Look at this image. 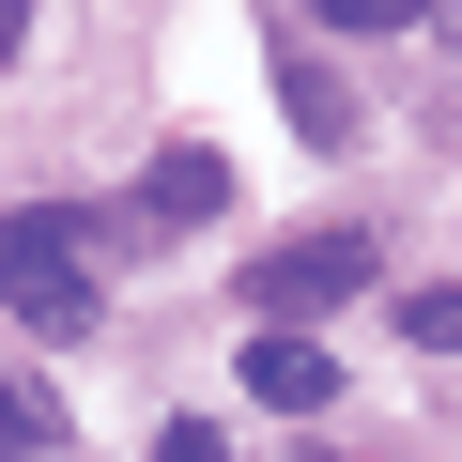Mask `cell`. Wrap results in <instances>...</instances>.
<instances>
[{
	"label": "cell",
	"mask_w": 462,
	"mask_h": 462,
	"mask_svg": "<svg viewBox=\"0 0 462 462\" xmlns=\"http://www.w3.org/2000/svg\"><path fill=\"white\" fill-rule=\"evenodd\" d=\"M154 462H231V431H154Z\"/></svg>",
	"instance_id": "obj_9"
},
{
	"label": "cell",
	"mask_w": 462,
	"mask_h": 462,
	"mask_svg": "<svg viewBox=\"0 0 462 462\" xmlns=\"http://www.w3.org/2000/svg\"><path fill=\"white\" fill-rule=\"evenodd\" d=\"M278 93H293V124H309V139H339V78H324V62H278Z\"/></svg>",
	"instance_id": "obj_7"
},
{
	"label": "cell",
	"mask_w": 462,
	"mask_h": 462,
	"mask_svg": "<svg viewBox=\"0 0 462 462\" xmlns=\"http://www.w3.org/2000/svg\"><path fill=\"white\" fill-rule=\"evenodd\" d=\"M401 339H416V355H462V278H431V293H401Z\"/></svg>",
	"instance_id": "obj_6"
},
{
	"label": "cell",
	"mask_w": 462,
	"mask_h": 462,
	"mask_svg": "<svg viewBox=\"0 0 462 462\" xmlns=\"http://www.w3.org/2000/svg\"><path fill=\"white\" fill-rule=\"evenodd\" d=\"M216 200H231V170H216V154H200V139H170V154H154V170H139V231H200V216H216Z\"/></svg>",
	"instance_id": "obj_4"
},
{
	"label": "cell",
	"mask_w": 462,
	"mask_h": 462,
	"mask_svg": "<svg viewBox=\"0 0 462 462\" xmlns=\"http://www.w3.org/2000/svg\"><path fill=\"white\" fill-rule=\"evenodd\" d=\"M324 16H339V32H416L431 0H324Z\"/></svg>",
	"instance_id": "obj_8"
},
{
	"label": "cell",
	"mask_w": 462,
	"mask_h": 462,
	"mask_svg": "<svg viewBox=\"0 0 462 462\" xmlns=\"http://www.w3.org/2000/svg\"><path fill=\"white\" fill-rule=\"evenodd\" d=\"M355 293H370V231H293V247L247 263V309H278V324L293 309H355Z\"/></svg>",
	"instance_id": "obj_2"
},
{
	"label": "cell",
	"mask_w": 462,
	"mask_h": 462,
	"mask_svg": "<svg viewBox=\"0 0 462 462\" xmlns=\"http://www.w3.org/2000/svg\"><path fill=\"white\" fill-rule=\"evenodd\" d=\"M247 401H263V416H324V401H339V355H324L309 324H263V339H247Z\"/></svg>",
	"instance_id": "obj_3"
},
{
	"label": "cell",
	"mask_w": 462,
	"mask_h": 462,
	"mask_svg": "<svg viewBox=\"0 0 462 462\" xmlns=\"http://www.w3.org/2000/svg\"><path fill=\"white\" fill-rule=\"evenodd\" d=\"M62 447V401L47 385H16V370H0V462H47Z\"/></svg>",
	"instance_id": "obj_5"
},
{
	"label": "cell",
	"mask_w": 462,
	"mask_h": 462,
	"mask_svg": "<svg viewBox=\"0 0 462 462\" xmlns=\"http://www.w3.org/2000/svg\"><path fill=\"white\" fill-rule=\"evenodd\" d=\"M16 32H32V0H0V62H16Z\"/></svg>",
	"instance_id": "obj_10"
},
{
	"label": "cell",
	"mask_w": 462,
	"mask_h": 462,
	"mask_svg": "<svg viewBox=\"0 0 462 462\" xmlns=\"http://www.w3.org/2000/svg\"><path fill=\"white\" fill-rule=\"evenodd\" d=\"M0 309H16L32 339H78V324H93V216H78V200L0 216Z\"/></svg>",
	"instance_id": "obj_1"
}]
</instances>
